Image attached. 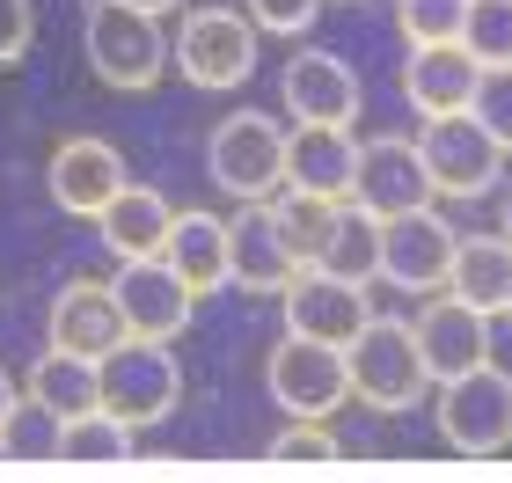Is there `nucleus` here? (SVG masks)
Masks as SVG:
<instances>
[{
  "instance_id": "nucleus-1",
  "label": "nucleus",
  "mask_w": 512,
  "mask_h": 483,
  "mask_svg": "<svg viewBox=\"0 0 512 483\" xmlns=\"http://www.w3.org/2000/svg\"><path fill=\"white\" fill-rule=\"evenodd\" d=\"M81 52H88V74L103 88H154L169 74V37H161V15L132 8V0H88L81 15Z\"/></svg>"
},
{
  "instance_id": "nucleus-2",
  "label": "nucleus",
  "mask_w": 512,
  "mask_h": 483,
  "mask_svg": "<svg viewBox=\"0 0 512 483\" xmlns=\"http://www.w3.org/2000/svg\"><path fill=\"white\" fill-rule=\"evenodd\" d=\"M344 366H352V396L366 410H417L432 396L425 344L403 315H366V330L344 344Z\"/></svg>"
},
{
  "instance_id": "nucleus-3",
  "label": "nucleus",
  "mask_w": 512,
  "mask_h": 483,
  "mask_svg": "<svg viewBox=\"0 0 512 483\" xmlns=\"http://www.w3.org/2000/svg\"><path fill=\"white\" fill-rule=\"evenodd\" d=\"M169 66L191 88L227 96V88H242L256 74V22L242 8H191L183 30L169 37Z\"/></svg>"
},
{
  "instance_id": "nucleus-4",
  "label": "nucleus",
  "mask_w": 512,
  "mask_h": 483,
  "mask_svg": "<svg viewBox=\"0 0 512 483\" xmlns=\"http://www.w3.org/2000/svg\"><path fill=\"white\" fill-rule=\"evenodd\" d=\"M439 440H447L454 454H476V462H491V454L512 447V374H498L491 359L469 366V374L439 381Z\"/></svg>"
},
{
  "instance_id": "nucleus-5",
  "label": "nucleus",
  "mask_w": 512,
  "mask_h": 483,
  "mask_svg": "<svg viewBox=\"0 0 512 483\" xmlns=\"http://www.w3.org/2000/svg\"><path fill=\"white\" fill-rule=\"evenodd\" d=\"M205 169L227 198H278L286 191V125L264 110H235L205 140Z\"/></svg>"
},
{
  "instance_id": "nucleus-6",
  "label": "nucleus",
  "mask_w": 512,
  "mask_h": 483,
  "mask_svg": "<svg viewBox=\"0 0 512 483\" xmlns=\"http://www.w3.org/2000/svg\"><path fill=\"white\" fill-rule=\"evenodd\" d=\"M264 388L286 418H330V410L352 396V366H344V344H315V337H278L264 359Z\"/></svg>"
},
{
  "instance_id": "nucleus-7",
  "label": "nucleus",
  "mask_w": 512,
  "mask_h": 483,
  "mask_svg": "<svg viewBox=\"0 0 512 483\" xmlns=\"http://www.w3.org/2000/svg\"><path fill=\"white\" fill-rule=\"evenodd\" d=\"M183 396V366L161 337H125L118 352H103V410L139 432V425H161Z\"/></svg>"
},
{
  "instance_id": "nucleus-8",
  "label": "nucleus",
  "mask_w": 512,
  "mask_h": 483,
  "mask_svg": "<svg viewBox=\"0 0 512 483\" xmlns=\"http://www.w3.org/2000/svg\"><path fill=\"white\" fill-rule=\"evenodd\" d=\"M417 154H425L439 198H483V191L505 176V147L469 118V110H439V118H425Z\"/></svg>"
},
{
  "instance_id": "nucleus-9",
  "label": "nucleus",
  "mask_w": 512,
  "mask_h": 483,
  "mask_svg": "<svg viewBox=\"0 0 512 483\" xmlns=\"http://www.w3.org/2000/svg\"><path fill=\"white\" fill-rule=\"evenodd\" d=\"M454 242H461V227H454L447 213H439V205H417V213L381 220V279L425 301V293L447 286Z\"/></svg>"
},
{
  "instance_id": "nucleus-10",
  "label": "nucleus",
  "mask_w": 512,
  "mask_h": 483,
  "mask_svg": "<svg viewBox=\"0 0 512 483\" xmlns=\"http://www.w3.org/2000/svg\"><path fill=\"white\" fill-rule=\"evenodd\" d=\"M278 301H286V330L315 337V344H352L366 330V315H374L359 279H337V271H322V264H300Z\"/></svg>"
},
{
  "instance_id": "nucleus-11",
  "label": "nucleus",
  "mask_w": 512,
  "mask_h": 483,
  "mask_svg": "<svg viewBox=\"0 0 512 483\" xmlns=\"http://www.w3.org/2000/svg\"><path fill=\"white\" fill-rule=\"evenodd\" d=\"M110 293H118V315H125L132 337H161L169 344V337L191 330V315H198V293L176 279L169 257H125L118 279H110Z\"/></svg>"
},
{
  "instance_id": "nucleus-12",
  "label": "nucleus",
  "mask_w": 512,
  "mask_h": 483,
  "mask_svg": "<svg viewBox=\"0 0 512 483\" xmlns=\"http://www.w3.org/2000/svg\"><path fill=\"white\" fill-rule=\"evenodd\" d=\"M432 169L417 140H359V176H352V205H366L374 220H395V213H417L432 205Z\"/></svg>"
},
{
  "instance_id": "nucleus-13",
  "label": "nucleus",
  "mask_w": 512,
  "mask_h": 483,
  "mask_svg": "<svg viewBox=\"0 0 512 483\" xmlns=\"http://www.w3.org/2000/svg\"><path fill=\"white\" fill-rule=\"evenodd\" d=\"M410 330H417V344H425L432 388L491 359V315H483V308H469V301H454L447 286H439V293H425V308L410 315Z\"/></svg>"
},
{
  "instance_id": "nucleus-14",
  "label": "nucleus",
  "mask_w": 512,
  "mask_h": 483,
  "mask_svg": "<svg viewBox=\"0 0 512 483\" xmlns=\"http://www.w3.org/2000/svg\"><path fill=\"white\" fill-rule=\"evenodd\" d=\"M44 183H52V205L59 213H74V220H96L110 198L125 191V154L110 147V140H59L52 147V161H44Z\"/></svg>"
},
{
  "instance_id": "nucleus-15",
  "label": "nucleus",
  "mask_w": 512,
  "mask_h": 483,
  "mask_svg": "<svg viewBox=\"0 0 512 483\" xmlns=\"http://www.w3.org/2000/svg\"><path fill=\"white\" fill-rule=\"evenodd\" d=\"M293 271L300 264H293L286 235H278L271 198H242V213L227 220V286H242V293H286Z\"/></svg>"
},
{
  "instance_id": "nucleus-16",
  "label": "nucleus",
  "mask_w": 512,
  "mask_h": 483,
  "mask_svg": "<svg viewBox=\"0 0 512 483\" xmlns=\"http://www.w3.org/2000/svg\"><path fill=\"white\" fill-rule=\"evenodd\" d=\"M278 103L293 110V125H352L359 118V74L337 52H293L278 74Z\"/></svg>"
},
{
  "instance_id": "nucleus-17",
  "label": "nucleus",
  "mask_w": 512,
  "mask_h": 483,
  "mask_svg": "<svg viewBox=\"0 0 512 483\" xmlns=\"http://www.w3.org/2000/svg\"><path fill=\"white\" fill-rule=\"evenodd\" d=\"M352 176H359L352 125H293L286 132V191L344 205V198H352Z\"/></svg>"
},
{
  "instance_id": "nucleus-18",
  "label": "nucleus",
  "mask_w": 512,
  "mask_h": 483,
  "mask_svg": "<svg viewBox=\"0 0 512 483\" xmlns=\"http://www.w3.org/2000/svg\"><path fill=\"white\" fill-rule=\"evenodd\" d=\"M44 337L66 344V352L103 359V352H118L132 330H125V315H118V293H110V279H74V286H59V293H52Z\"/></svg>"
},
{
  "instance_id": "nucleus-19",
  "label": "nucleus",
  "mask_w": 512,
  "mask_h": 483,
  "mask_svg": "<svg viewBox=\"0 0 512 483\" xmlns=\"http://www.w3.org/2000/svg\"><path fill=\"white\" fill-rule=\"evenodd\" d=\"M476 74H483V59L469 52V44H410V59H403V103L417 110V118L469 110Z\"/></svg>"
},
{
  "instance_id": "nucleus-20",
  "label": "nucleus",
  "mask_w": 512,
  "mask_h": 483,
  "mask_svg": "<svg viewBox=\"0 0 512 483\" xmlns=\"http://www.w3.org/2000/svg\"><path fill=\"white\" fill-rule=\"evenodd\" d=\"M447 293L454 301H469L483 315H505L512 301V235H461L454 242V264H447Z\"/></svg>"
},
{
  "instance_id": "nucleus-21",
  "label": "nucleus",
  "mask_w": 512,
  "mask_h": 483,
  "mask_svg": "<svg viewBox=\"0 0 512 483\" xmlns=\"http://www.w3.org/2000/svg\"><path fill=\"white\" fill-rule=\"evenodd\" d=\"M169 220H176V205L154 191V183H125L118 198L96 213L103 227V242H110V257H161V242H169Z\"/></svg>"
},
{
  "instance_id": "nucleus-22",
  "label": "nucleus",
  "mask_w": 512,
  "mask_h": 483,
  "mask_svg": "<svg viewBox=\"0 0 512 483\" xmlns=\"http://www.w3.org/2000/svg\"><path fill=\"white\" fill-rule=\"evenodd\" d=\"M161 257L176 264V279L191 286V293L227 286V220H220V213H198V205H191V213H176Z\"/></svg>"
},
{
  "instance_id": "nucleus-23",
  "label": "nucleus",
  "mask_w": 512,
  "mask_h": 483,
  "mask_svg": "<svg viewBox=\"0 0 512 483\" xmlns=\"http://www.w3.org/2000/svg\"><path fill=\"white\" fill-rule=\"evenodd\" d=\"M22 388H30L37 403H52L59 418H81V410H96V403H103V359L52 344V352H37V359H30Z\"/></svg>"
},
{
  "instance_id": "nucleus-24",
  "label": "nucleus",
  "mask_w": 512,
  "mask_h": 483,
  "mask_svg": "<svg viewBox=\"0 0 512 483\" xmlns=\"http://www.w3.org/2000/svg\"><path fill=\"white\" fill-rule=\"evenodd\" d=\"M0 454H8V469H59V454H66V418L22 388V396L8 403V418H0Z\"/></svg>"
},
{
  "instance_id": "nucleus-25",
  "label": "nucleus",
  "mask_w": 512,
  "mask_h": 483,
  "mask_svg": "<svg viewBox=\"0 0 512 483\" xmlns=\"http://www.w3.org/2000/svg\"><path fill=\"white\" fill-rule=\"evenodd\" d=\"M322 271H337V279H359V286L381 279V220L366 213V205H352V198L337 205L330 242H322Z\"/></svg>"
},
{
  "instance_id": "nucleus-26",
  "label": "nucleus",
  "mask_w": 512,
  "mask_h": 483,
  "mask_svg": "<svg viewBox=\"0 0 512 483\" xmlns=\"http://www.w3.org/2000/svg\"><path fill=\"white\" fill-rule=\"evenodd\" d=\"M66 469H125L132 462V425L118 410H81V418H66Z\"/></svg>"
},
{
  "instance_id": "nucleus-27",
  "label": "nucleus",
  "mask_w": 512,
  "mask_h": 483,
  "mask_svg": "<svg viewBox=\"0 0 512 483\" xmlns=\"http://www.w3.org/2000/svg\"><path fill=\"white\" fill-rule=\"evenodd\" d=\"M271 213H278V235H286L293 264H322V242H330L337 205H330V198H308V191H278Z\"/></svg>"
},
{
  "instance_id": "nucleus-28",
  "label": "nucleus",
  "mask_w": 512,
  "mask_h": 483,
  "mask_svg": "<svg viewBox=\"0 0 512 483\" xmlns=\"http://www.w3.org/2000/svg\"><path fill=\"white\" fill-rule=\"evenodd\" d=\"M337 462H344V447L322 418H293L271 440V469H337Z\"/></svg>"
},
{
  "instance_id": "nucleus-29",
  "label": "nucleus",
  "mask_w": 512,
  "mask_h": 483,
  "mask_svg": "<svg viewBox=\"0 0 512 483\" xmlns=\"http://www.w3.org/2000/svg\"><path fill=\"white\" fill-rule=\"evenodd\" d=\"M469 0H395V30L403 44H461Z\"/></svg>"
},
{
  "instance_id": "nucleus-30",
  "label": "nucleus",
  "mask_w": 512,
  "mask_h": 483,
  "mask_svg": "<svg viewBox=\"0 0 512 483\" xmlns=\"http://www.w3.org/2000/svg\"><path fill=\"white\" fill-rule=\"evenodd\" d=\"M461 44H469L483 66H512V0H469Z\"/></svg>"
},
{
  "instance_id": "nucleus-31",
  "label": "nucleus",
  "mask_w": 512,
  "mask_h": 483,
  "mask_svg": "<svg viewBox=\"0 0 512 483\" xmlns=\"http://www.w3.org/2000/svg\"><path fill=\"white\" fill-rule=\"evenodd\" d=\"M469 118L491 132V140L512 154V66H483L476 74V96H469Z\"/></svg>"
},
{
  "instance_id": "nucleus-32",
  "label": "nucleus",
  "mask_w": 512,
  "mask_h": 483,
  "mask_svg": "<svg viewBox=\"0 0 512 483\" xmlns=\"http://www.w3.org/2000/svg\"><path fill=\"white\" fill-rule=\"evenodd\" d=\"M315 8H322V0H242V15L264 37H308L315 30Z\"/></svg>"
},
{
  "instance_id": "nucleus-33",
  "label": "nucleus",
  "mask_w": 512,
  "mask_h": 483,
  "mask_svg": "<svg viewBox=\"0 0 512 483\" xmlns=\"http://www.w3.org/2000/svg\"><path fill=\"white\" fill-rule=\"evenodd\" d=\"M37 44V8L30 0H0V66H15Z\"/></svg>"
},
{
  "instance_id": "nucleus-34",
  "label": "nucleus",
  "mask_w": 512,
  "mask_h": 483,
  "mask_svg": "<svg viewBox=\"0 0 512 483\" xmlns=\"http://www.w3.org/2000/svg\"><path fill=\"white\" fill-rule=\"evenodd\" d=\"M8 403H15V381H8V366H0V418H8Z\"/></svg>"
},
{
  "instance_id": "nucleus-35",
  "label": "nucleus",
  "mask_w": 512,
  "mask_h": 483,
  "mask_svg": "<svg viewBox=\"0 0 512 483\" xmlns=\"http://www.w3.org/2000/svg\"><path fill=\"white\" fill-rule=\"evenodd\" d=\"M132 8H147V15H169V8H183V0H132Z\"/></svg>"
},
{
  "instance_id": "nucleus-36",
  "label": "nucleus",
  "mask_w": 512,
  "mask_h": 483,
  "mask_svg": "<svg viewBox=\"0 0 512 483\" xmlns=\"http://www.w3.org/2000/svg\"><path fill=\"white\" fill-rule=\"evenodd\" d=\"M498 227H505V235H512V191H505V213H498Z\"/></svg>"
},
{
  "instance_id": "nucleus-37",
  "label": "nucleus",
  "mask_w": 512,
  "mask_h": 483,
  "mask_svg": "<svg viewBox=\"0 0 512 483\" xmlns=\"http://www.w3.org/2000/svg\"><path fill=\"white\" fill-rule=\"evenodd\" d=\"M505 322H512V301H505Z\"/></svg>"
}]
</instances>
